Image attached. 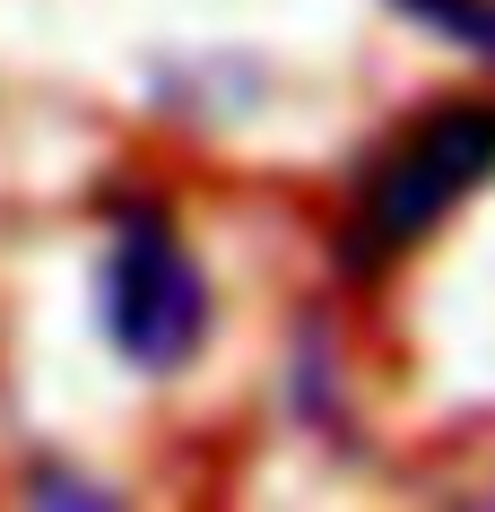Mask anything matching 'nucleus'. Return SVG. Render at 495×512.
I'll use <instances>...</instances> for the list:
<instances>
[{
	"mask_svg": "<svg viewBox=\"0 0 495 512\" xmlns=\"http://www.w3.org/2000/svg\"><path fill=\"white\" fill-rule=\"evenodd\" d=\"M96 304H105L113 356L139 365V374H183L200 356V339H209V278H200L192 243L157 209H122V226L105 243Z\"/></svg>",
	"mask_w": 495,
	"mask_h": 512,
	"instance_id": "f03ea898",
	"label": "nucleus"
},
{
	"mask_svg": "<svg viewBox=\"0 0 495 512\" xmlns=\"http://www.w3.org/2000/svg\"><path fill=\"white\" fill-rule=\"evenodd\" d=\"M391 9L417 18V27H435V35H452L461 53L495 61V0H391Z\"/></svg>",
	"mask_w": 495,
	"mask_h": 512,
	"instance_id": "7ed1b4c3",
	"label": "nucleus"
},
{
	"mask_svg": "<svg viewBox=\"0 0 495 512\" xmlns=\"http://www.w3.org/2000/svg\"><path fill=\"white\" fill-rule=\"evenodd\" d=\"M495 174V105H443L409 139H391L383 165L357 183V217L339 235V270H383L391 252L435 235L469 191Z\"/></svg>",
	"mask_w": 495,
	"mask_h": 512,
	"instance_id": "f257e3e1",
	"label": "nucleus"
}]
</instances>
